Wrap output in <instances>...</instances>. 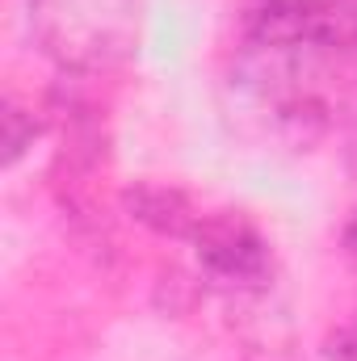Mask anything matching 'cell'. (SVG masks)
<instances>
[{"mask_svg": "<svg viewBox=\"0 0 357 361\" xmlns=\"http://www.w3.org/2000/svg\"><path fill=\"white\" fill-rule=\"evenodd\" d=\"M34 25L63 63H105L135 38V0H34Z\"/></svg>", "mask_w": 357, "mask_h": 361, "instance_id": "1", "label": "cell"}]
</instances>
